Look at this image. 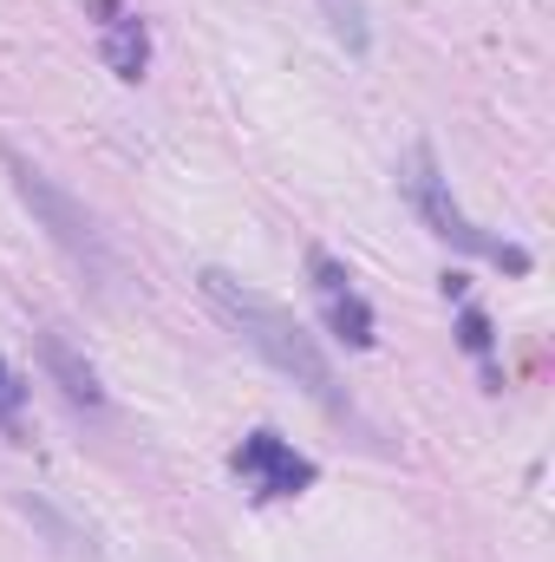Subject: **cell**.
Segmentation results:
<instances>
[{
	"mask_svg": "<svg viewBox=\"0 0 555 562\" xmlns=\"http://www.w3.org/2000/svg\"><path fill=\"white\" fill-rule=\"evenodd\" d=\"M203 301L216 307V321L249 347V353H262L269 367H275L281 380H294L320 413H333V419H353V400H347V386H340V373H333V360L320 353V340L281 307L269 294H256L249 281L223 276V269H203Z\"/></svg>",
	"mask_w": 555,
	"mask_h": 562,
	"instance_id": "obj_1",
	"label": "cell"
},
{
	"mask_svg": "<svg viewBox=\"0 0 555 562\" xmlns=\"http://www.w3.org/2000/svg\"><path fill=\"white\" fill-rule=\"evenodd\" d=\"M0 164H7V177H13V190H20V203L33 210V223L46 229V243L72 262V276L86 281L92 294H118L125 288V262H118V249H112V236L99 229V216L66 190V183H53V170H39L33 157H20L13 144H0Z\"/></svg>",
	"mask_w": 555,
	"mask_h": 562,
	"instance_id": "obj_2",
	"label": "cell"
},
{
	"mask_svg": "<svg viewBox=\"0 0 555 562\" xmlns=\"http://www.w3.org/2000/svg\"><path fill=\"white\" fill-rule=\"evenodd\" d=\"M399 190L412 196V210L424 216V229H431L438 243H451V249H464V256H477V262H497V269H510V276H530V249H523V243H503V236H490V229H477V223L457 210L451 177L438 170V157H431L424 144L406 150Z\"/></svg>",
	"mask_w": 555,
	"mask_h": 562,
	"instance_id": "obj_3",
	"label": "cell"
},
{
	"mask_svg": "<svg viewBox=\"0 0 555 562\" xmlns=\"http://www.w3.org/2000/svg\"><path fill=\"white\" fill-rule=\"evenodd\" d=\"M229 464H236V477H242L256 497H301V491L314 484V458H301L281 431H249Z\"/></svg>",
	"mask_w": 555,
	"mask_h": 562,
	"instance_id": "obj_4",
	"label": "cell"
},
{
	"mask_svg": "<svg viewBox=\"0 0 555 562\" xmlns=\"http://www.w3.org/2000/svg\"><path fill=\"white\" fill-rule=\"evenodd\" d=\"M307 281H314V301H320V321L347 340V347H373L380 327H373V307L366 294L353 288V276L327 256V249H307Z\"/></svg>",
	"mask_w": 555,
	"mask_h": 562,
	"instance_id": "obj_5",
	"label": "cell"
},
{
	"mask_svg": "<svg viewBox=\"0 0 555 562\" xmlns=\"http://www.w3.org/2000/svg\"><path fill=\"white\" fill-rule=\"evenodd\" d=\"M39 360H46V373L59 380V393H66L72 406H105V386H99L92 360H86L59 327H39Z\"/></svg>",
	"mask_w": 555,
	"mask_h": 562,
	"instance_id": "obj_6",
	"label": "cell"
},
{
	"mask_svg": "<svg viewBox=\"0 0 555 562\" xmlns=\"http://www.w3.org/2000/svg\"><path fill=\"white\" fill-rule=\"evenodd\" d=\"M112 20H105V59L118 79H144V20L138 13H118L112 0H99Z\"/></svg>",
	"mask_w": 555,
	"mask_h": 562,
	"instance_id": "obj_7",
	"label": "cell"
},
{
	"mask_svg": "<svg viewBox=\"0 0 555 562\" xmlns=\"http://www.w3.org/2000/svg\"><path fill=\"white\" fill-rule=\"evenodd\" d=\"M320 13H327L333 40H340L347 53H366V46H373V26H366V0H320Z\"/></svg>",
	"mask_w": 555,
	"mask_h": 562,
	"instance_id": "obj_8",
	"label": "cell"
},
{
	"mask_svg": "<svg viewBox=\"0 0 555 562\" xmlns=\"http://www.w3.org/2000/svg\"><path fill=\"white\" fill-rule=\"evenodd\" d=\"M20 406H26V386H20V373L0 360V425H7V431H20Z\"/></svg>",
	"mask_w": 555,
	"mask_h": 562,
	"instance_id": "obj_9",
	"label": "cell"
},
{
	"mask_svg": "<svg viewBox=\"0 0 555 562\" xmlns=\"http://www.w3.org/2000/svg\"><path fill=\"white\" fill-rule=\"evenodd\" d=\"M464 347H471V353H490V321H484L477 307H464Z\"/></svg>",
	"mask_w": 555,
	"mask_h": 562,
	"instance_id": "obj_10",
	"label": "cell"
}]
</instances>
